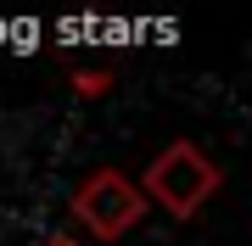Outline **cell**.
Masks as SVG:
<instances>
[{
    "mask_svg": "<svg viewBox=\"0 0 252 246\" xmlns=\"http://www.w3.org/2000/svg\"><path fill=\"white\" fill-rule=\"evenodd\" d=\"M219 185H224V168H219L196 140H168V146L146 163L140 196H146V207H162L168 219H196L207 201L219 196Z\"/></svg>",
    "mask_w": 252,
    "mask_h": 246,
    "instance_id": "cell-1",
    "label": "cell"
},
{
    "mask_svg": "<svg viewBox=\"0 0 252 246\" xmlns=\"http://www.w3.org/2000/svg\"><path fill=\"white\" fill-rule=\"evenodd\" d=\"M146 196H140V185L129 179V173H118V168H95L90 179L73 191V219H79L84 229H90L95 241H118V235H129L140 219H146Z\"/></svg>",
    "mask_w": 252,
    "mask_h": 246,
    "instance_id": "cell-2",
    "label": "cell"
},
{
    "mask_svg": "<svg viewBox=\"0 0 252 246\" xmlns=\"http://www.w3.org/2000/svg\"><path fill=\"white\" fill-rule=\"evenodd\" d=\"M73 84H79L84 95H101V90H107V84H112V73H107V79H73Z\"/></svg>",
    "mask_w": 252,
    "mask_h": 246,
    "instance_id": "cell-3",
    "label": "cell"
},
{
    "mask_svg": "<svg viewBox=\"0 0 252 246\" xmlns=\"http://www.w3.org/2000/svg\"><path fill=\"white\" fill-rule=\"evenodd\" d=\"M39 246H79L73 235H51V241H39Z\"/></svg>",
    "mask_w": 252,
    "mask_h": 246,
    "instance_id": "cell-4",
    "label": "cell"
}]
</instances>
